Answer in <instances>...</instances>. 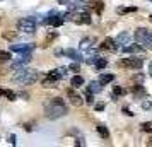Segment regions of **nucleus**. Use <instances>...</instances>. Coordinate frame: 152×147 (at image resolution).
Instances as JSON below:
<instances>
[{
	"mask_svg": "<svg viewBox=\"0 0 152 147\" xmlns=\"http://www.w3.org/2000/svg\"><path fill=\"white\" fill-rule=\"evenodd\" d=\"M67 105L62 98H51L50 101H46L45 105V113H46V118L50 120H56V118H62L67 115Z\"/></svg>",
	"mask_w": 152,
	"mask_h": 147,
	"instance_id": "f257e3e1",
	"label": "nucleus"
},
{
	"mask_svg": "<svg viewBox=\"0 0 152 147\" xmlns=\"http://www.w3.org/2000/svg\"><path fill=\"white\" fill-rule=\"evenodd\" d=\"M38 79H39V74H38L36 70L21 69L14 77H12V80L17 82V84H22V86H31V84H34V82H38Z\"/></svg>",
	"mask_w": 152,
	"mask_h": 147,
	"instance_id": "f03ea898",
	"label": "nucleus"
},
{
	"mask_svg": "<svg viewBox=\"0 0 152 147\" xmlns=\"http://www.w3.org/2000/svg\"><path fill=\"white\" fill-rule=\"evenodd\" d=\"M36 26H38V22L34 17H22L17 21V31L26 33V34H33L36 31Z\"/></svg>",
	"mask_w": 152,
	"mask_h": 147,
	"instance_id": "7ed1b4c3",
	"label": "nucleus"
},
{
	"mask_svg": "<svg viewBox=\"0 0 152 147\" xmlns=\"http://www.w3.org/2000/svg\"><path fill=\"white\" fill-rule=\"evenodd\" d=\"M43 22H45V24H50V26H53V28H58V26H62L63 22H65V15L60 14V12H56V10H51Z\"/></svg>",
	"mask_w": 152,
	"mask_h": 147,
	"instance_id": "20e7f679",
	"label": "nucleus"
},
{
	"mask_svg": "<svg viewBox=\"0 0 152 147\" xmlns=\"http://www.w3.org/2000/svg\"><path fill=\"white\" fill-rule=\"evenodd\" d=\"M120 65L121 67H125V69H140L142 65H144V60L142 58H137V56H132V58H121L120 60Z\"/></svg>",
	"mask_w": 152,
	"mask_h": 147,
	"instance_id": "39448f33",
	"label": "nucleus"
},
{
	"mask_svg": "<svg viewBox=\"0 0 152 147\" xmlns=\"http://www.w3.org/2000/svg\"><path fill=\"white\" fill-rule=\"evenodd\" d=\"M31 53H21V56L12 62V70H21V69H26V65L31 62Z\"/></svg>",
	"mask_w": 152,
	"mask_h": 147,
	"instance_id": "423d86ee",
	"label": "nucleus"
},
{
	"mask_svg": "<svg viewBox=\"0 0 152 147\" xmlns=\"http://www.w3.org/2000/svg\"><path fill=\"white\" fill-rule=\"evenodd\" d=\"M10 50L14 53H31L34 50L33 43H21V45H10Z\"/></svg>",
	"mask_w": 152,
	"mask_h": 147,
	"instance_id": "0eeeda50",
	"label": "nucleus"
},
{
	"mask_svg": "<svg viewBox=\"0 0 152 147\" xmlns=\"http://www.w3.org/2000/svg\"><path fill=\"white\" fill-rule=\"evenodd\" d=\"M118 43L116 39H113V38H106V39H103V43H101V50H108V51H118Z\"/></svg>",
	"mask_w": 152,
	"mask_h": 147,
	"instance_id": "6e6552de",
	"label": "nucleus"
},
{
	"mask_svg": "<svg viewBox=\"0 0 152 147\" xmlns=\"http://www.w3.org/2000/svg\"><path fill=\"white\" fill-rule=\"evenodd\" d=\"M147 36H149V29H144V28H140L135 31V34H133V38H135V41L140 43V45H144L145 39H147Z\"/></svg>",
	"mask_w": 152,
	"mask_h": 147,
	"instance_id": "1a4fd4ad",
	"label": "nucleus"
},
{
	"mask_svg": "<svg viewBox=\"0 0 152 147\" xmlns=\"http://www.w3.org/2000/svg\"><path fill=\"white\" fill-rule=\"evenodd\" d=\"M121 51H123V53H142L144 48L140 46V43H138V45H130V43H128V45L121 46Z\"/></svg>",
	"mask_w": 152,
	"mask_h": 147,
	"instance_id": "9d476101",
	"label": "nucleus"
},
{
	"mask_svg": "<svg viewBox=\"0 0 152 147\" xmlns=\"http://www.w3.org/2000/svg\"><path fill=\"white\" fill-rule=\"evenodd\" d=\"M63 53H65V56H69V58H72V60H75V62H82V60H84V56L80 55V51H77V50L69 48V50H65Z\"/></svg>",
	"mask_w": 152,
	"mask_h": 147,
	"instance_id": "9b49d317",
	"label": "nucleus"
},
{
	"mask_svg": "<svg viewBox=\"0 0 152 147\" xmlns=\"http://www.w3.org/2000/svg\"><path fill=\"white\" fill-rule=\"evenodd\" d=\"M87 91L92 92V94H97V92L103 91V84H101V80H92L89 86H87Z\"/></svg>",
	"mask_w": 152,
	"mask_h": 147,
	"instance_id": "f8f14e48",
	"label": "nucleus"
},
{
	"mask_svg": "<svg viewBox=\"0 0 152 147\" xmlns=\"http://www.w3.org/2000/svg\"><path fill=\"white\" fill-rule=\"evenodd\" d=\"M67 94H69V98H70V103H72L74 106H80V105L84 103V101H82V98H80V94H75L74 91H69Z\"/></svg>",
	"mask_w": 152,
	"mask_h": 147,
	"instance_id": "ddd939ff",
	"label": "nucleus"
},
{
	"mask_svg": "<svg viewBox=\"0 0 152 147\" xmlns=\"http://www.w3.org/2000/svg\"><path fill=\"white\" fill-rule=\"evenodd\" d=\"M70 84H72L74 89H79L80 86H84V77H82V75H74L72 80H70Z\"/></svg>",
	"mask_w": 152,
	"mask_h": 147,
	"instance_id": "4468645a",
	"label": "nucleus"
},
{
	"mask_svg": "<svg viewBox=\"0 0 152 147\" xmlns=\"http://www.w3.org/2000/svg\"><path fill=\"white\" fill-rule=\"evenodd\" d=\"M96 130H97V133L101 135V139H110V130H108V127L97 125V127H96Z\"/></svg>",
	"mask_w": 152,
	"mask_h": 147,
	"instance_id": "2eb2a0df",
	"label": "nucleus"
},
{
	"mask_svg": "<svg viewBox=\"0 0 152 147\" xmlns=\"http://www.w3.org/2000/svg\"><path fill=\"white\" fill-rule=\"evenodd\" d=\"M128 41H130V34H128V33H121V34L116 38L118 46H121V45H128Z\"/></svg>",
	"mask_w": 152,
	"mask_h": 147,
	"instance_id": "dca6fc26",
	"label": "nucleus"
},
{
	"mask_svg": "<svg viewBox=\"0 0 152 147\" xmlns=\"http://www.w3.org/2000/svg\"><path fill=\"white\" fill-rule=\"evenodd\" d=\"M126 94V89L121 87V86H115L113 87V98H120V96H125Z\"/></svg>",
	"mask_w": 152,
	"mask_h": 147,
	"instance_id": "f3484780",
	"label": "nucleus"
},
{
	"mask_svg": "<svg viewBox=\"0 0 152 147\" xmlns=\"http://www.w3.org/2000/svg\"><path fill=\"white\" fill-rule=\"evenodd\" d=\"M99 80H101V84H110V82H113L115 80V75L113 74H101V77H99Z\"/></svg>",
	"mask_w": 152,
	"mask_h": 147,
	"instance_id": "a211bd4d",
	"label": "nucleus"
},
{
	"mask_svg": "<svg viewBox=\"0 0 152 147\" xmlns=\"http://www.w3.org/2000/svg\"><path fill=\"white\" fill-rule=\"evenodd\" d=\"M132 92H133L137 98L138 96H145V89L142 87V84H135L133 87H132Z\"/></svg>",
	"mask_w": 152,
	"mask_h": 147,
	"instance_id": "6ab92c4d",
	"label": "nucleus"
},
{
	"mask_svg": "<svg viewBox=\"0 0 152 147\" xmlns=\"http://www.w3.org/2000/svg\"><path fill=\"white\" fill-rule=\"evenodd\" d=\"M92 43H94V38H84L80 41V50H89L92 46Z\"/></svg>",
	"mask_w": 152,
	"mask_h": 147,
	"instance_id": "aec40b11",
	"label": "nucleus"
},
{
	"mask_svg": "<svg viewBox=\"0 0 152 147\" xmlns=\"http://www.w3.org/2000/svg\"><path fill=\"white\" fill-rule=\"evenodd\" d=\"M130 12H137V7H118L116 14L123 15V14H130Z\"/></svg>",
	"mask_w": 152,
	"mask_h": 147,
	"instance_id": "412c9836",
	"label": "nucleus"
},
{
	"mask_svg": "<svg viewBox=\"0 0 152 147\" xmlns=\"http://www.w3.org/2000/svg\"><path fill=\"white\" fill-rule=\"evenodd\" d=\"M106 65H108V60H106V58H101V56H99V58H97V62L94 63V67H96L97 70H103Z\"/></svg>",
	"mask_w": 152,
	"mask_h": 147,
	"instance_id": "4be33fe9",
	"label": "nucleus"
},
{
	"mask_svg": "<svg viewBox=\"0 0 152 147\" xmlns=\"http://www.w3.org/2000/svg\"><path fill=\"white\" fill-rule=\"evenodd\" d=\"M97 58H99V56H97L96 53H91V55L86 58V63H89V65H94V63L97 62Z\"/></svg>",
	"mask_w": 152,
	"mask_h": 147,
	"instance_id": "5701e85b",
	"label": "nucleus"
},
{
	"mask_svg": "<svg viewBox=\"0 0 152 147\" xmlns=\"http://www.w3.org/2000/svg\"><path fill=\"white\" fill-rule=\"evenodd\" d=\"M142 130L147 132V133H152V120L151 121H144V123H142Z\"/></svg>",
	"mask_w": 152,
	"mask_h": 147,
	"instance_id": "b1692460",
	"label": "nucleus"
},
{
	"mask_svg": "<svg viewBox=\"0 0 152 147\" xmlns=\"http://www.w3.org/2000/svg\"><path fill=\"white\" fill-rule=\"evenodd\" d=\"M10 58H12V56H10L9 51H0V62H7Z\"/></svg>",
	"mask_w": 152,
	"mask_h": 147,
	"instance_id": "393cba45",
	"label": "nucleus"
},
{
	"mask_svg": "<svg viewBox=\"0 0 152 147\" xmlns=\"http://www.w3.org/2000/svg\"><path fill=\"white\" fill-rule=\"evenodd\" d=\"M147 48H152V33L149 31V36H147V39H145V43H144Z\"/></svg>",
	"mask_w": 152,
	"mask_h": 147,
	"instance_id": "a878e982",
	"label": "nucleus"
},
{
	"mask_svg": "<svg viewBox=\"0 0 152 147\" xmlns=\"http://www.w3.org/2000/svg\"><path fill=\"white\" fill-rule=\"evenodd\" d=\"M67 69L72 70V72H79V70H80V65H79V63H72V65H69Z\"/></svg>",
	"mask_w": 152,
	"mask_h": 147,
	"instance_id": "bb28decb",
	"label": "nucleus"
},
{
	"mask_svg": "<svg viewBox=\"0 0 152 147\" xmlns=\"http://www.w3.org/2000/svg\"><path fill=\"white\" fill-rule=\"evenodd\" d=\"M103 7H104V4L101 2V0L96 2V12H97V14H101V12H103Z\"/></svg>",
	"mask_w": 152,
	"mask_h": 147,
	"instance_id": "cd10ccee",
	"label": "nucleus"
},
{
	"mask_svg": "<svg viewBox=\"0 0 152 147\" xmlns=\"http://www.w3.org/2000/svg\"><path fill=\"white\" fill-rule=\"evenodd\" d=\"M92 92H89V91H86V103H89V105H92Z\"/></svg>",
	"mask_w": 152,
	"mask_h": 147,
	"instance_id": "c85d7f7f",
	"label": "nucleus"
},
{
	"mask_svg": "<svg viewBox=\"0 0 152 147\" xmlns=\"http://www.w3.org/2000/svg\"><path fill=\"white\" fill-rule=\"evenodd\" d=\"M142 108H144V110H151L152 108V101H144V103H142Z\"/></svg>",
	"mask_w": 152,
	"mask_h": 147,
	"instance_id": "c756f323",
	"label": "nucleus"
},
{
	"mask_svg": "<svg viewBox=\"0 0 152 147\" xmlns=\"http://www.w3.org/2000/svg\"><path fill=\"white\" fill-rule=\"evenodd\" d=\"M133 80H137L138 84H142V80H144V75H142V74H138V75H133Z\"/></svg>",
	"mask_w": 152,
	"mask_h": 147,
	"instance_id": "7c9ffc66",
	"label": "nucleus"
},
{
	"mask_svg": "<svg viewBox=\"0 0 152 147\" xmlns=\"http://www.w3.org/2000/svg\"><path fill=\"white\" fill-rule=\"evenodd\" d=\"M89 2H91V0H75V4H77V5H87Z\"/></svg>",
	"mask_w": 152,
	"mask_h": 147,
	"instance_id": "2f4dec72",
	"label": "nucleus"
},
{
	"mask_svg": "<svg viewBox=\"0 0 152 147\" xmlns=\"http://www.w3.org/2000/svg\"><path fill=\"white\" fill-rule=\"evenodd\" d=\"M9 144L15 146V135H9Z\"/></svg>",
	"mask_w": 152,
	"mask_h": 147,
	"instance_id": "473e14b6",
	"label": "nucleus"
},
{
	"mask_svg": "<svg viewBox=\"0 0 152 147\" xmlns=\"http://www.w3.org/2000/svg\"><path fill=\"white\" fill-rule=\"evenodd\" d=\"M96 110H97V111H103V110H104V103H97Z\"/></svg>",
	"mask_w": 152,
	"mask_h": 147,
	"instance_id": "72a5a7b5",
	"label": "nucleus"
},
{
	"mask_svg": "<svg viewBox=\"0 0 152 147\" xmlns=\"http://www.w3.org/2000/svg\"><path fill=\"white\" fill-rule=\"evenodd\" d=\"M123 113H126V115H128V116H133V113H132L130 110H128V108H123Z\"/></svg>",
	"mask_w": 152,
	"mask_h": 147,
	"instance_id": "f704fd0d",
	"label": "nucleus"
},
{
	"mask_svg": "<svg viewBox=\"0 0 152 147\" xmlns=\"http://www.w3.org/2000/svg\"><path fill=\"white\" fill-rule=\"evenodd\" d=\"M58 4H62V5H67V4H70V0H56Z\"/></svg>",
	"mask_w": 152,
	"mask_h": 147,
	"instance_id": "c9c22d12",
	"label": "nucleus"
},
{
	"mask_svg": "<svg viewBox=\"0 0 152 147\" xmlns=\"http://www.w3.org/2000/svg\"><path fill=\"white\" fill-rule=\"evenodd\" d=\"M17 96H21V98H24V99H28V98H29L26 92H17Z\"/></svg>",
	"mask_w": 152,
	"mask_h": 147,
	"instance_id": "e433bc0d",
	"label": "nucleus"
},
{
	"mask_svg": "<svg viewBox=\"0 0 152 147\" xmlns=\"http://www.w3.org/2000/svg\"><path fill=\"white\" fill-rule=\"evenodd\" d=\"M149 74L152 75V62H151V65H149Z\"/></svg>",
	"mask_w": 152,
	"mask_h": 147,
	"instance_id": "4c0bfd02",
	"label": "nucleus"
},
{
	"mask_svg": "<svg viewBox=\"0 0 152 147\" xmlns=\"http://www.w3.org/2000/svg\"><path fill=\"white\" fill-rule=\"evenodd\" d=\"M147 146H152V137H151L149 140H147Z\"/></svg>",
	"mask_w": 152,
	"mask_h": 147,
	"instance_id": "58836bf2",
	"label": "nucleus"
},
{
	"mask_svg": "<svg viewBox=\"0 0 152 147\" xmlns=\"http://www.w3.org/2000/svg\"><path fill=\"white\" fill-rule=\"evenodd\" d=\"M149 19H151V22H152V15H151V17H149Z\"/></svg>",
	"mask_w": 152,
	"mask_h": 147,
	"instance_id": "ea45409f",
	"label": "nucleus"
},
{
	"mask_svg": "<svg viewBox=\"0 0 152 147\" xmlns=\"http://www.w3.org/2000/svg\"><path fill=\"white\" fill-rule=\"evenodd\" d=\"M151 2H152V0H151Z\"/></svg>",
	"mask_w": 152,
	"mask_h": 147,
	"instance_id": "a19ab883",
	"label": "nucleus"
}]
</instances>
